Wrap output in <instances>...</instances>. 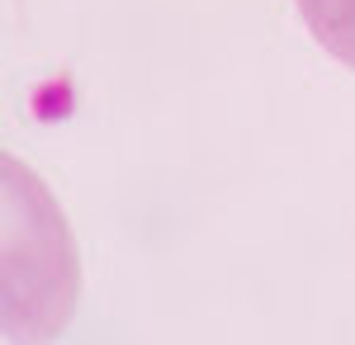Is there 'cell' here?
<instances>
[{
    "label": "cell",
    "instance_id": "6da1fadb",
    "mask_svg": "<svg viewBox=\"0 0 355 345\" xmlns=\"http://www.w3.org/2000/svg\"><path fill=\"white\" fill-rule=\"evenodd\" d=\"M308 33L355 71V0H294Z\"/></svg>",
    "mask_w": 355,
    "mask_h": 345
}]
</instances>
